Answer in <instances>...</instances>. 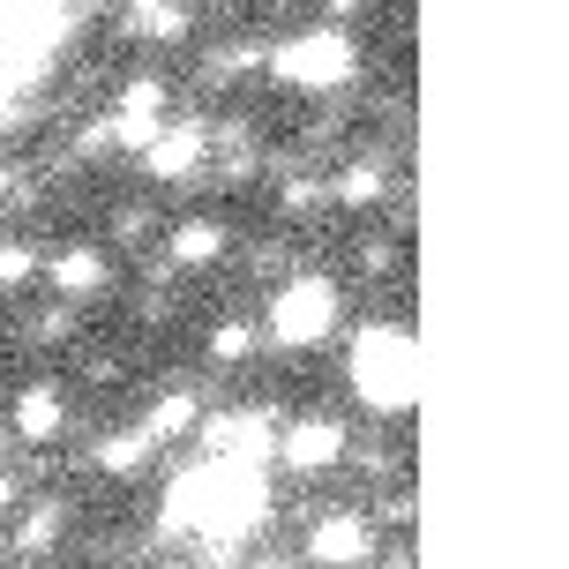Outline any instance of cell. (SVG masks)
<instances>
[{"label":"cell","mask_w":569,"mask_h":569,"mask_svg":"<svg viewBox=\"0 0 569 569\" xmlns=\"http://www.w3.org/2000/svg\"><path fill=\"white\" fill-rule=\"evenodd\" d=\"M352 382H360V398H368L375 412H405L412 390H420L412 338H405V330H368V338L352 345Z\"/></svg>","instance_id":"6da1fadb"},{"label":"cell","mask_w":569,"mask_h":569,"mask_svg":"<svg viewBox=\"0 0 569 569\" xmlns=\"http://www.w3.org/2000/svg\"><path fill=\"white\" fill-rule=\"evenodd\" d=\"M330 322H338V292H330L322 278L284 284L278 300H270V330H278V345H315Z\"/></svg>","instance_id":"7a4b0ae2"},{"label":"cell","mask_w":569,"mask_h":569,"mask_svg":"<svg viewBox=\"0 0 569 569\" xmlns=\"http://www.w3.org/2000/svg\"><path fill=\"white\" fill-rule=\"evenodd\" d=\"M308 555H315V562H330V569L368 562V555H375V525H368V517H322L315 540H308Z\"/></svg>","instance_id":"3957f363"},{"label":"cell","mask_w":569,"mask_h":569,"mask_svg":"<svg viewBox=\"0 0 569 569\" xmlns=\"http://www.w3.org/2000/svg\"><path fill=\"white\" fill-rule=\"evenodd\" d=\"M60 427H68V398H60L53 382H30L23 398H16V435H30V442H53Z\"/></svg>","instance_id":"277c9868"},{"label":"cell","mask_w":569,"mask_h":569,"mask_svg":"<svg viewBox=\"0 0 569 569\" xmlns=\"http://www.w3.org/2000/svg\"><path fill=\"white\" fill-rule=\"evenodd\" d=\"M292 83H338L345 76V46L338 38H300V46H284V60H278Z\"/></svg>","instance_id":"5b68a950"},{"label":"cell","mask_w":569,"mask_h":569,"mask_svg":"<svg viewBox=\"0 0 569 569\" xmlns=\"http://www.w3.org/2000/svg\"><path fill=\"white\" fill-rule=\"evenodd\" d=\"M53 284H60V300H83V292L106 284V262L90 248H68V256H53Z\"/></svg>","instance_id":"8992f818"},{"label":"cell","mask_w":569,"mask_h":569,"mask_svg":"<svg viewBox=\"0 0 569 569\" xmlns=\"http://www.w3.org/2000/svg\"><path fill=\"white\" fill-rule=\"evenodd\" d=\"M284 457H292L300 472H315V465H330V457H338V427H330V420L292 427V435H284Z\"/></svg>","instance_id":"52a82bcc"},{"label":"cell","mask_w":569,"mask_h":569,"mask_svg":"<svg viewBox=\"0 0 569 569\" xmlns=\"http://www.w3.org/2000/svg\"><path fill=\"white\" fill-rule=\"evenodd\" d=\"M53 532H60V510H53V502H38V510L16 525V547H23V555H38V547H53Z\"/></svg>","instance_id":"ba28073f"},{"label":"cell","mask_w":569,"mask_h":569,"mask_svg":"<svg viewBox=\"0 0 569 569\" xmlns=\"http://www.w3.org/2000/svg\"><path fill=\"white\" fill-rule=\"evenodd\" d=\"M30 270H38V256H30L23 240H0V292H16V284H30Z\"/></svg>","instance_id":"9c48e42d"},{"label":"cell","mask_w":569,"mask_h":569,"mask_svg":"<svg viewBox=\"0 0 569 569\" xmlns=\"http://www.w3.org/2000/svg\"><path fill=\"white\" fill-rule=\"evenodd\" d=\"M172 256H188V262L218 256V226H180V232H172Z\"/></svg>","instance_id":"30bf717a"},{"label":"cell","mask_w":569,"mask_h":569,"mask_svg":"<svg viewBox=\"0 0 569 569\" xmlns=\"http://www.w3.org/2000/svg\"><path fill=\"white\" fill-rule=\"evenodd\" d=\"M98 457H106V472H128V465H142V442H136V435H128V442L113 435V442H106Z\"/></svg>","instance_id":"8fae6325"},{"label":"cell","mask_w":569,"mask_h":569,"mask_svg":"<svg viewBox=\"0 0 569 569\" xmlns=\"http://www.w3.org/2000/svg\"><path fill=\"white\" fill-rule=\"evenodd\" d=\"M8 188H16V172H8V166H0V196H8Z\"/></svg>","instance_id":"7c38bea8"}]
</instances>
